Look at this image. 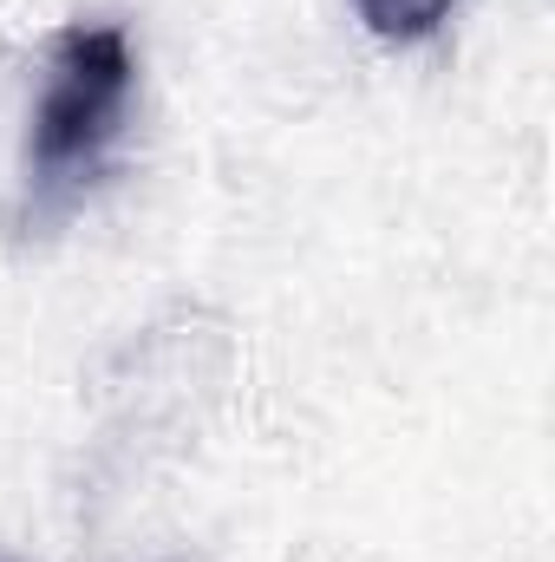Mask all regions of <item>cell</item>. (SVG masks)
<instances>
[{"mask_svg": "<svg viewBox=\"0 0 555 562\" xmlns=\"http://www.w3.org/2000/svg\"><path fill=\"white\" fill-rule=\"evenodd\" d=\"M132 86H138V59L125 26L112 20H79L53 40L46 59V86L33 105V132H26V183L33 196H66L79 183L99 177L105 150L125 132L132 112Z\"/></svg>", "mask_w": 555, "mask_h": 562, "instance_id": "1", "label": "cell"}, {"mask_svg": "<svg viewBox=\"0 0 555 562\" xmlns=\"http://www.w3.org/2000/svg\"><path fill=\"white\" fill-rule=\"evenodd\" d=\"M353 7L380 40H424V33H438L451 20L457 0H353Z\"/></svg>", "mask_w": 555, "mask_h": 562, "instance_id": "2", "label": "cell"}, {"mask_svg": "<svg viewBox=\"0 0 555 562\" xmlns=\"http://www.w3.org/2000/svg\"><path fill=\"white\" fill-rule=\"evenodd\" d=\"M0 562H7V557H0Z\"/></svg>", "mask_w": 555, "mask_h": 562, "instance_id": "3", "label": "cell"}]
</instances>
